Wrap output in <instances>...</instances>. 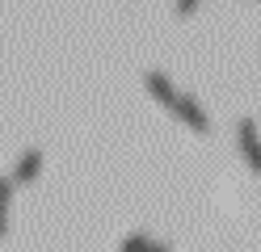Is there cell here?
<instances>
[{
  "label": "cell",
  "instance_id": "obj_1",
  "mask_svg": "<svg viewBox=\"0 0 261 252\" xmlns=\"http://www.w3.org/2000/svg\"><path fill=\"white\" fill-rule=\"evenodd\" d=\"M173 118H181V122L190 126V130H198V134H211V118H206V109L198 105V101H194L190 93H177L173 97Z\"/></svg>",
  "mask_w": 261,
  "mask_h": 252
},
{
  "label": "cell",
  "instance_id": "obj_2",
  "mask_svg": "<svg viewBox=\"0 0 261 252\" xmlns=\"http://www.w3.org/2000/svg\"><path fill=\"white\" fill-rule=\"evenodd\" d=\"M236 143H240L244 164H249L253 173H261V134H257V126H253V118H240V126H236Z\"/></svg>",
  "mask_w": 261,
  "mask_h": 252
},
{
  "label": "cell",
  "instance_id": "obj_3",
  "mask_svg": "<svg viewBox=\"0 0 261 252\" xmlns=\"http://www.w3.org/2000/svg\"><path fill=\"white\" fill-rule=\"evenodd\" d=\"M38 173H42V151H25V156L17 160V168H13V185L38 181Z\"/></svg>",
  "mask_w": 261,
  "mask_h": 252
},
{
  "label": "cell",
  "instance_id": "obj_4",
  "mask_svg": "<svg viewBox=\"0 0 261 252\" xmlns=\"http://www.w3.org/2000/svg\"><path fill=\"white\" fill-rule=\"evenodd\" d=\"M143 89H148L160 105H173V97H177V89H173V80L165 76V72H148L143 76Z\"/></svg>",
  "mask_w": 261,
  "mask_h": 252
},
{
  "label": "cell",
  "instance_id": "obj_5",
  "mask_svg": "<svg viewBox=\"0 0 261 252\" xmlns=\"http://www.w3.org/2000/svg\"><path fill=\"white\" fill-rule=\"evenodd\" d=\"M122 252H173L165 240H152V235H126Z\"/></svg>",
  "mask_w": 261,
  "mask_h": 252
},
{
  "label": "cell",
  "instance_id": "obj_6",
  "mask_svg": "<svg viewBox=\"0 0 261 252\" xmlns=\"http://www.w3.org/2000/svg\"><path fill=\"white\" fill-rule=\"evenodd\" d=\"M9 202H13V177L0 181V235L9 231Z\"/></svg>",
  "mask_w": 261,
  "mask_h": 252
},
{
  "label": "cell",
  "instance_id": "obj_7",
  "mask_svg": "<svg viewBox=\"0 0 261 252\" xmlns=\"http://www.w3.org/2000/svg\"><path fill=\"white\" fill-rule=\"evenodd\" d=\"M198 5H202V0H177V9H173V13H177V17H190Z\"/></svg>",
  "mask_w": 261,
  "mask_h": 252
}]
</instances>
